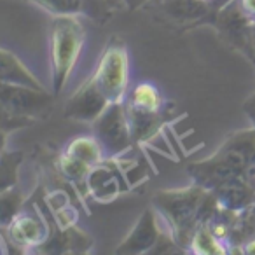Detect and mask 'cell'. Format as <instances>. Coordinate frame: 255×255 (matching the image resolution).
Returning <instances> with one entry per match:
<instances>
[{"label":"cell","mask_w":255,"mask_h":255,"mask_svg":"<svg viewBox=\"0 0 255 255\" xmlns=\"http://www.w3.org/2000/svg\"><path fill=\"white\" fill-rule=\"evenodd\" d=\"M238 4H240L243 14L248 18V21L255 25V0H238Z\"/></svg>","instance_id":"cell-22"},{"label":"cell","mask_w":255,"mask_h":255,"mask_svg":"<svg viewBox=\"0 0 255 255\" xmlns=\"http://www.w3.org/2000/svg\"><path fill=\"white\" fill-rule=\"evenodd\" d=\"M89 191L93 192L98 201H110L117 196L119 192V185H117V178L114 171L103 163L96 164L91 168L88 178H86Z\"/></svg>","instance_id":"cell-12"},{"label":"cell","mask_w":255,"mask_h":255,"mask_svg":"<svg viewBox=\"0 0 255 255\" xmlns=\"http://www.w3.org/2000/svg\"><path fill=\"white\" fill-rule=\"evenodd\" d=\"M9 238L19 247H40L47 236V229L39 217L23 213L9 224Z\"/></svg>","instance_id":"cell-10"},{"label":"cell","mask_w":255,"mask_h":255,"mask_svg":"<svg viewBox=\"0 0 255 255\" xmlns=\"http://www.w3.org/2000/svg\"><path fill=\"white\" fill-rule=\"evenodd\" d=\"M19 206H21V196L16 191H2V199H0V224L4 229H7L9 224L18 217Z\"/></svg>","instance_id":"cell-19"},{"label":"cell","mask_w":255,"mask_h":255,"mask_svg":"<svg viewBox=\"0 0 255 255\" xmlns=\"http://www.w3.org/2000/svg\"><path fill=\"white\" fill-rule=\"evenodd\" d=\"M245 112H247V116L250 117L252 123L255 124V95L245 102Z\"/></svg>","instance_id":"cell-23"},{"label":"cell","mask_w":255,"mask_h":255,"mask_svg":"<svg viewBox=\"0 0 255 255\" xmlns=\"http://www.w3.org/2000/svg\"><path fill=\"white\" fill-rule=\"evenodd\" d=\"M128 2H129V5H131V7H135V5L143 4V2H145V0H128Z\"/></svg>","instance_id":"cell-27"},{"label":"cell","mask_w":255,"mask_h":255,"mask_svg":"<svg viewBox=\"0 0 255 255\" xmlns=\"http://www.w3.org/2000/svg\"><path fill=\"white\" fill-rule=\"evenodd\" d=\"M2 109L4 116L26 117L44 110L49 105V96L44 89L2 82Z\"/></svg>","instance_id":"cell-5"},{"label":"cell","mask_w":255,"mask_h":255,"mask_svg":"<svg viewBox=\"0 0 255 255\" xmlns=\"http://www.w3.org/2000/svg\"><path fill=\"white\" fill-rule=\"evenodd\" d=\"M212 192L215 194L219 208L233 213L250 210V206L255 203V189L241 175L224 182L222 185L213 189Z\"/></svg>","instance_id":"cell-8"},{"label":"cell","mask_w":255,"mask_h":255,"mask_svg":"<svg viewBox=\"0 0 255 255\" xmlns=\"http://www.w3.org/2000/svg\"><path fill=\"white\" fill-rule=\"evenodd\" d=\"M250 46H252V49L255 51V25H252V30H250Z\"/></svg>","instance_id":"cell-26"},{"label":"cell","mask_w":255,"mask_h":255,"mask_svg":"<svg viewBox=\"0 0 255 255\" xmlns=\"http://www.w3.org/2000/svg\"><path fill=\"white\" fill-rule=\"evenodd\" d=\"M205 194L206 189L194 184L192 187L182 189V191H161L154 198V203L163 212V215L170 220L177 236L180 240L184 238L191 240L194 231L198 229L196 215H198V208Z\"/></svg>","instance_id":"cell-2"},{"label":"cell","mask_w":255,"mask_h":255,"mask_svg":"<svg viewBox=\"0 0 255 255\" xmlns=\"http://www.w3.org/2000/svg\"><path fill=\"white\" fill-rule=\"evenodd\" d=\"M58 170H60V173L63 175L65 178H68V180H72V182H79V180L88 178L89 171H91V166L65 150L60 156V159H58Z\"/></svg>","instance_id":"cell-18"},{"label":"cell","mask_w":255,"mask_h":255,"mask_svg":"<svg viewBox=\"0 0 255 255\" xmlns=\"http://www.w3.org/2000/svg\"><path fill=\"white\" fill-rule=\"evenodd\" d=\"M241 248H243V250H241L243 254H248V255L252 254V255H255V238H254V240H248L247 243H245Z\"/></svg>","instance_id":"cell-24"},{"label":"cell","mask_w":255,"mask_h":255,"mask_svg":"<svg viewBox=\"0 0 255 255\" xmlns=\"http://www.w3.org/2000/svg\"><path fill=\"white\" fill-rule=\"evenodd\" d=\"M248 219H250V222L254 224V227H255V203L250 206V210H248Z\"/></svg>","instance_id":"cell-25"},{"label":"cell","mask_w":255,"mask_h":255,"mask_svg":"<svg viewBox=\"0 0 255 255\" xmlns=\"http://www.w3.org/2000/svg\"><path fill=\"white\" fill-rule=\"evenodd\" d=\"M0 77H2V82H7V84L42 89L37 79L28 72V68L23 63H19L18 58L12 56L7 51H2V54H0Z\"/></svg>","instance_id":"cell-13"},{"label":"cell","mask_w":255,"mask_h":255,"mask_svg":"<svg viewBox=\"0 0 255 255\" xmlns=\"http://www.w3.org/2000/svg\"><path fill=\"white\" fill-rule=\"evenodd\" d=\"M95 81L109 102H123L129 82V58L126 49L119 46L107 47L95 72Z\"/></svg>","instance_id":"cell-4"},{"label":"cell","mask_w":255,"mask_h":255,"mask_svg":"<svg viewBox=\"0 0 255 255\" xmlns=\"http://www.w3.org/2000/svg\"><path fill=\"white\" fill-rule=\"evenodd\" d=\"M109 103L110 102L93 77L68 100L65 107V116L74 121H81V123H95Z\"/></svg>","instance_id":"cell-6"},{"label":"cell","mask_w":255,"mask_h":255,"mask_svg":"<svg viewBox=\"0 0 255 255\" xmlns=\"http://www.w3.org/2000/svg\"><path fill=\"white\" fill-rule=\"evenodd\" d=\"M67 152L72 156L79 157L81 161H84L89 166H96L103 161V149L100 145V142L95 138H88V136H79V138L72 140L67 147Z\"/></svg>","instance_id":"cell-14"},{"label":"cell","mask_w":255,"mask_h":255,"mask_svg":"<svg viewBox=\"0 0 255 255\" xmlns=\"http://www.w3.org/2000/svg\"><path fill=\"white\" fill-rule=\"evenodd\" d=\"M84 42V30L74 16H56L51 28V67H53V88L56 93L63 89L68 75L81 53Z\"/></svg>","instance_id":"cell-1"},{"label":"cell","mask_w":255,"mask_h":255,"mask_svg":"<svg viewBox=\"0 0 255 255\" xmlns=\"http://www.w3.org/2000/svg\"><path fill=\"white\" fill-rule=\"evenodd\" d=\"M56 16H74L82 11V0H32Z\"/></svg>","instance_id":"cell-20"},{"label":"cell","mask_w":255,"mask_h":255,"mask_svg":"<svg viewBox=\"0 0 255 255\" xmlns=\"http://www.w3.org/2000/svg\"><path fill=\"white\" fill-rule=\"evenodd\" d=\"M126 102L135 107H140V109L159 112L161 105H163V96H161L159 89H157L152 82H140V84H136L135 89L129 93V98H128Z\"/></svg>","instance_id":"cell-16"},{"label":"cell","mask_w":255,"mask_h":255,"mask_svg":"<svg viewBox=\"0 0 255 255\" xmlns=\"http://www.w3.org/2000/svg\"><path fill=\"white\" fill-rule=\"evenodd\" d=\"M189 175L194 178V182L201 187H205L206 191H213L219 185H222L224 182L231 180V178L240 177V171L236 168H233L229 163L219 157L215 154L213 157L201 163H194L189 168Z\"/></svg>","instance_id":"cell-9"},{"label":"cell","mask_w":255,"mask_h":255,"mask_svg":"<svg viewBox=\"0 0 255 255\" xmlns=\"http://www.w3.org/2000/svg\"><path fill=\"white\" fill-rule=\"evenodd\" d=\"M241 177L245 178V180L248 182V184L252 185V187L255 189V150L252 152L250 159H248L247 166L243 168V171H241Z\"/></svg>","instance_id":"cell-21"},{"label":"cell","mask_w":255,"mask_h":255,"mask_svg":"<svg viewBox=\"0 0 255 255\" xmlns=\"http://www.w3.org/2000/svg\"><path fill=\"white\" fill-rule=\"evenodd\" d=\"M157 241H159V229H157L156 217L152 210H145L142 217L136 220L131 233L119 243L116 252L117 254H145L156 248Z\"/></svg>","instance_id":"cell-7"},{"label":"cell","mask_w":255,"mask_h":255,"mask_svg":"<svg viewBox=\"0 0 255 255\" xmlns=\"http://www.w3.org/2000/svg\"><path fill=\"white\" fill-rule=\"evenodd\" d=\"M164 7L173 18L182 21H196L208 12L206 0H166Z\"/></svg>","instance_id":"cell-15"},{"label":"cell","mask_w":255,"mask_h":255,"mask_svg":"<svg viewBox=\"0 0 255 255\" xmlns=\"http://www.w3.org/2000/svg\"><path fill=\"white\" fill-rule=\"evenodd\" d=\"M93 124L96 140L107 156H119L135 142L123 102H110Z\"/></svg>","instance_id":"cell-3"},{"label":"cell","mask_w":255,"mask_h":255,"mask_svg":"<svg viewBox=\"0 0 255 255\" xmlns=\"http://www.w3.org/2000/svg\"><path fill=\"white\" fill-rule=\"evenodd\" d=\"M126 116L135 142H145V140L152 138L156 135L161 123L159 112L140 109V107H135L126 102Z\"/></svg>","instance_id":"cell-11"},{"label":"cell","mask_w":255,"mask_h":255,"mask_svg":"<svg viewBox=\"0 0 255 255\" xmlns=\"http://www.w3.org/2000/svg\"><path fill=\"white\" fill-rule=\"evenodd\" d=\"M189 247L192 254L199 255H215L226 252L222 241L210 231V227H198L189 240Z\"/></svg>","instance_id":"cell-17"}]
</instances>
